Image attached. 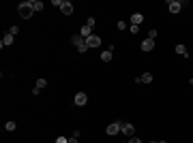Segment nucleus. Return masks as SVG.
I'll return each instance as SVG.
<instances>
[{"mask_svg":"<svg viewBox=\"0 0 193 143\" xmlns=\"http://www.w3.org/2000/svg\"><path fill=\"white\" fill-rule=\"evenodd\" d=\"M17 13H19V17H22V19H30V17H32V4H30V0H26V2H22V4H19V9H17Z\"/></svg>","mask_w":193,"mask_h":143,"instance_id":"obj_1","label":"nucleus"},{"mask_svg":"<svg viewBox=\"0 0 193 143\" xmlns=\"http://www.w3.org/2000/svg\"><path fill=\"white\" fill-rule=\"evenodd\" d=\"M92 28H95V17H90L88 22H86L82 28H80V34L84 36V38H88V36H92L95 32H92Z\"/></svg>","mask_w":193,"mask_h":143,"instance_id":"obj_2","label":"nucleus"},{"mask_svg":"<svg viewBox=\"0 0 193 143\" xmlns=\"http://www.w3.org/2000/svg\"><path fill=\"white\" fill-rule=\"evenodd\" d=\"M122 128V122H112V124H108V128H105V132H108L109 137H114V135H118Z\"/></svg>","mask_w":193,"mask_h":143,"instance_id":"obj_3","label":"nucleus"},{"mask_svg":"<svg viewBox=\"0 0 193 143\" xmlns=\"http://www.w3.org/2000/svg\"><path fill=\"white\" fill-rule=\"evenodd\" d=\"M73 103H75L77 107H84L86 103H88V94H86V92H77V94L73 96Z\"/></svg>","mask_w":193,"mask_h":143,"instance_id":"obj_4","label":"nucleus"},{"mask_svg":"<svg viewBox=\"0 0 193 143\" xmlns=\"http://www.w3.org/2000/svg\"><path fill=\"white\" fill-rule=\"evenodd\" d=\"M86 43H88V47H101L103 41H101V36H99V34H92V36L86 38Z\"/></svg>","mask_w":193,"mask_h":143,"instance_id":"obj_5","label":"nucleus"},{"mask_svg":"<svg viewBox=\"0 0 193 143\" xmlns=\"http://www.w3.org/2000/svg\"><path fill=\"white\" fill-rule=\"evenodd\" d=\"M120 132H124L127 137H135V126L129 124V122H124V124H122V128H120Z\"/></svg>","mask_w":193,"mask_h":143,"instance_id":"obj_6","label":"nucleus"},{"mask_svg":"<svg viewBox=\"0 0 193 143\" xmlns=\"http://www.w3.org/2000/svg\"><path fill=\"white\" fill-rule=\"evenodd\" d=\"M168 9H169V13H180L182 2H178V0H169V2H168Z\"/></svg>","mask_w":193,"mask_h":143,"instance_id":"obj_7","label":"nucleus"},{"mask_svg":"<svg viewBox=\"0 0 193 143\" xmlns=\"http://www.w3.org/2000/svg\"><path fill=\"white\" fill-rule=\"evenodd\" d=\"M13 41H15V36L7 32V34L2 36V41H0V47H9V45H13Z\"/></svg>","mask_w":193,"mask_h":143,"instance_id":"obj_8","label":"nucleus"},{"mask_svg":"<svg viewBox=\"0 0 193 143\" xmlns=\"http://www.w3.org/2000/svg\"><path fill=\"white\" fill-rule=\"evenodd\" d=\"M155 49V41L152 38H144L142 41V51H152Z\"/></svg>","mask_w":193,"mask_h":143,"instance_id":"obj_9","label":"nucleus"},{"mask_svg":"<svg viewBox=\"0 0 193 143\" xmlns=\"http://www.w3.org/2000/svg\"><path fill=\"white\" fill-rule=\"evenodd\" d=\"M60 11L64 13V15H71V13H73V2L64 0V2H62V7H60Z\"/></svg>","mask_w":193,"mask_h":143,"instance_id":"obj_10","label":"nucleus"},{"mask_svg":"<svg viewBox=\"0 0 193 143\" xmlns=\"http://www.w3.org/2000/svg\"><path fill=\"white\" fill-rule=\"evenodd\" d=\"M142 22H144V15H142V13H133L131 15V24L133 26H140Z\"/></svg>","mask_w":193,"mask_h":143,"instance_id":"obj_11","label":"nucleus"},{"mask_svg":"<svg viewBox=\"0 0 193 143\" xmlns=\"http://www.w3.org/2000/svg\"><path fill=\"white\" fill-rule=\"evenodd\" d=\"M84 41H86V38H84V36H82V34H73V36H71V43H73V45H75V49L80 47V45H82Z\"/></svg>","mask_w":193,"mask_h":143,"instance_id":"obj_12","label":"nucleus"},{"mask_svg":"<svg viewBox=\"0 0 193 143\" xmlns=\"http://www.w3.org/2000/svg\"><path fill=\"white\" fill-rule=\"evenodd\" d=\"M176 54L187 58V56H189V51H187V45H185V43H178V45H176Z\"/></svg>","mask_w":193,"mask_h":143,"instance_id":"obj_13","label":"nucleus"},{"mask_svg":"<svg viewBox=\"0 0 193 143\" xmlns=\"http://www.w3.org/2000/svg\"><path fill=\"white\" fill-rule=\"evenodd\" d=\"M30 4H32V11H43V2L41 0H30Z\"/></svg>","mask_w":193,"mask_h":143,"instance_id":"obj_14","label":"nucleus"},{"mask_svg":"<svg viewBox=\"0 0 193 143\" xmlns=\"http://www.w3.org/2000/svg\"><path fill=\"white\" fill-rule=\"evenodd\" d=\"M112 54H114V51H109V49H105V51L101 54V60H103V62H109V60H112Z\"/></svg>","mask_w":193,"mask_h":143,"instance_id":"obj_15","label":"nucleus"},{"mask_svg":"<svg viewBox=\"0 0 193 143\" xmlns=\"http://www.w3.org/2000/svg\"><path fill=\"white\" fill-rule=\"evenodd\" d=\"M15 128H17V124H15V122H7V124H4V130H9V132H13Z\"/></svg>","mask_w":193,"mask_h":143,"instance_id":"obj_16","label":"nucleus"},{"mask_svg":"<svg viewBox=\"0 0 193 143\" xmlns=\"http://www.w3.org/2000/svg\"><path fill=\"white\" fill-rule=\"evenodd\" d=\"M150 81H152V75H150V73H144V75H142V84H150Z\"/></svg>","mask_w":193,"mask_h":143,"instance_id":"obj_17","label":"nucleus"},{"mask_svg":"<svg viewBox=\"0 0 193 143\" xmlns=\"http://www.w3.org/2000/svg\"><path fill=\"white\" fill-rule=\"evenodd\" d=\"M45 85H47V79H43V77H41V79H36V88H39V90H43Z\"/></svg>","mask_w":193,"mask_h":143,"instance_id":"obj_18","label":"nucleus"},{"mask_svg":"<svg viewBox=\"0 0 193 143\" xmlns=\"http://www.w3.org/2000/svg\"><path fill=\"white\" fill-rule=\"evenodd\" d=\"M88 49H90V47H88V43H86V41H84V43H82L80 47H77V51H80V54H86Z\"/></svg>","mask_w":193,"mask_h":143,"instance_id":"obj_19","label":"nucleus"},{"mask_svg":"<svg viewBox=\"0 0 193 143\" xmlns=\"http://www.w3.org/2000/svg\"><path fill=\"white\" fill-rule=\"evenodd\" d=\"M157 30H155V28H150V30H148V38H152V41H155V38H157Z\"/></svg>","mask_w":193,"mask_h":143,"instance_id":"obj_20","label":"nucleus"},{"mask_svg":"<svg viewBox=\"0 0 193 143\" xmlns=\"http://www.w3.org/2000/svg\"><path fill=\"white\" fill-rule=\"evenodd\" d=\"M17 32H19V26H11V28H9V34H17Z\"/></svg>","mask_w":193,"mask_h":143,"instance_id":"obj_21","label":"nucleus"},{"mask_svg":"<svg viewBox=\"0 0 193 143\" xmlns=\"http://www.w3.org/2000/svg\"><path fill=\"white\" fill-rule=\"evenodd\" d=\"M129 32H131V34H137V32H140V26H129Z\"/></svg>","mask_w":193,"mask_h":143,"instance_id":"obj_22","label":"nucleus"},{"mask_svg":"<svg viewBox=\"0 0 193 143\" xmlns=\"http://www.w3.org/2000/svg\"><path fill=\"white\" fill-rule=\"evenodd\" d=\"M56 143H69L67 137H56Z\"/></svg>","mask_w":193,"mask_h":143,"instance_id":"obj_23","label":"nucleus"},{"mask_svg":"<svg viewBox=\"0 0 193 143\" xmlns=\"http://www.w3.org/2000/svg\"><path fill=\"white\" fill-rule=\"evenodd\" d=\"M116 28H118V30H124V28H127V24H124V22H118V24H116Z\"/></svg>","mask_w":193,"mask_h":143,"instance_id":"obj_24","label":"nucleus"},{"mask_svg":"<svg viewBox=\"0 0 193 143\" xmlns=\"http://www.w3.org/2000/svg\"><path fill=\"white\" fill-rule=\"evenodd\" d=\"M129 143H142V141H140L137 137H131V141H129Z\"/></svg>","mask_w":193,"mask_h":143,"instance_id":"obj_25","label":"nucleus"},{"mask_svg":"<svg viewBox=\"0 0 193 143\" xmlns=\"http://www.w3.org/2000/svg\"><path fill=\"white\" fill-rule=\"evenodd\" d=\"M69 143H77V139H75V137H69Z\"/></svg>","mask_w":193,"mask_h":143,"instance_id":"obj_26","label":"nucleus"},{"mask_svg":"<svg viewBox=\"0 0 193 143\" xmlns=\"http://www.w3.org/2000/svg\"><path fill=\"white\" fill-rule=\"evenodd\" d=\"M157 143H168V141H157Z\"/></svg>","mask_w":193,"mask_h":143,"instance_id":"obj_27","label":"nucleus"},{"mask_svg":"<svg viewBox=\"0 0 193 143\" xmlns=\"http://www.w3.org/2000/svg\"><path fill=\"white\" fill-rule=\"evenodd\" d=\"M191 88H193V79H191Z\"/></svg>","mask_w":193,"mask_h":143,"instance_id":"obj_28","label":"nucleus"}]
</instances>
